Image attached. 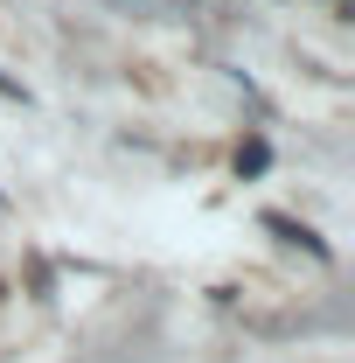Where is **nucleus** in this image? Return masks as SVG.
<instances>
[{
    "instance_id": "nucleus-1",
    "label": "nucleus",
    "mask_w": 355,
    "mask_h": 363,
    "mask_svg": "<svg viewBox=\"0 0 355 363\" xmlns=\"http://www.w3.org/2000/svg\"><path fill=\"white\" fill-rule=\"evenodd\" d=\"M0 203H7V196H0Z\"/></svg>"
}]
</instances>
